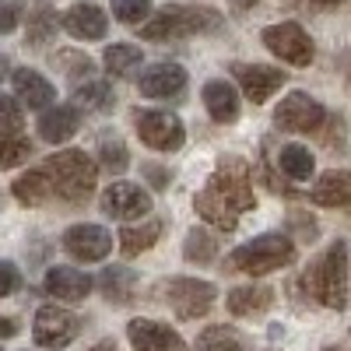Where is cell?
<instances>
[{
    "label": "cell",
    "instance_id": "cell-37",
    "mask_svg": "<svg viewBox=\"0 0 351 351\" xmlns=\"http://www.w3.org/2000/svg\"><path fill=\"white\" fill-rule=\"evenodd\" d=\"M18 285H21L18 267H14V263H8V260H0V299H8Z\"/></svg>",
    "mask_w": 351,
    "mask_h": 351
},
{
    "label": "cell",
    "instance_id": "cell-21",
    "mask_svg": "<svg viewBox=\"0 0 351 351\" xmlns=\"http://www.w3.org/2000/svg\"><path fill=\"white\" fill-rule=\"evenodd\" d=\"M204 106H208L211 120H218V123H232L239 116V95H236V88H232L228 81H221V77L204 84Z\"/></svg>",
    "mask_w": 351,
    "mask_h": 351
},
{
    "label": "cell",
    "instance_id": "cell-6",
    "mask_svg": "<svg viewBox=\"0 0 351 351\" xmlns=\"http://www.w3.org/2000/svg\"><path fill=\"white\" fill-rule=\"evenodd\" d=\"M134 130L155 152H176V148H183V141H186L183 120L172 112H162V109H137L134 112Z\"/></svg>",
    "mask_w": 351,
    "mask_h": 351
},
{
    "label": "cell",
    "instance_id": "cell-32",
    "mask_svg": "<svg viewBox=\"0 0 351 351\" xmlns=\"http://www.w3.org/2000/svg\"><path fill=\"white\" fill-rule=\"evenodd\" d=\"M112 18L123 25H144L152 18V0H112Z\"/></svg>",
    "mask_w": 351,
    "mask_h": 351
},
{
    "label": "cell",
    "instance_id": "cell-17",
    "mask_svg": "<svg viewBox=\"0 0 351 351\" xmlns=\"http://www.w3.org/2000/svg\"><path fill=\"white\" fill-rule=\"evenodd\" d=\"M46 291L56 295L60 302H81L88 291H92V278L77 267H60V263H56V267L46 271Z\"/></svg>",
    "mask_w": 351,
    "mask_h": 351
},
{
    "label": "cell",
    "instance_id": "cell-22",
    "mask_svg": "<svg viewBox=\"0 0 351 351\" xmlns=\"http://www.w3.org/2000/svg\"><path fill=\"white\" fill-rule=\"evenodd\" d=\"M271 302H274V288H267V285H243V288L228 291V309L236 316L263 313V309H271Z\"/></svg>",
    "mask_w": 351,
    "mask_h": 351
},
{
    "label": "cell",
    "instance_id": "cell-15",
    "mask_svg": "<svg viewBox=\"0 0 351 351\" xmlns=\"http://www.w3.org/2000/svg\"><path fill=\"white\" fill-rule=\"evenodd\" d=\"M141 95L148 99H172L186 88V71L180 64H155L141 74Z\"/></svg>",
    "mask_w": 351,
    "mask_h": 351
},
{
    "label": "cell",
    "instance_id": "cell-13",
    "mask_svg": "<svg viewBox=\"0 0 351 351\" xmlns=\"http://www.w3.org/2000/svg\"><path fill=\"white\" fill-rule=\"evenodd\" d=\"M127 337L134 344V351H186V341L165 324L155 319H130L127 324Z\"/></svg>",
    "mask_w": 351,
    "mask_h": 351
},
{
    "label": "cell",
    "instance_id": "cell-36",
    "mask_svg": "<svg viewBox=\"0 0 351 351\" xmlns=\"http://www.w3.org/2000/svg\"><path fill=\"white\" fill-rule=\"evenodd\" d=\"M25 14V0H0V32H14Z\"/></svg>",
    "mask_w": 351,
    "mask_h": 351
},
{
    "label": "cell",
    "instance_id": "cell-16",
    "mask_svg": "<svg viewBox=\"0 0 351 351\" xmlns=\"http://www.w3.org/2000/svg\"><path fill=\"white\" fill-rule=\"evenodd\" d=\"M64 28L74 36V39H106L109 32V18L99 4H74L67 14H64Z\"/></svg>",
    "mask_w": 351,
    "mask_h": 351
},
{
    "label": "cell",
    "instance_id": "cell-42",
    "mask_svg": "<svg viewBox=\"0 0 351 351\" xmlns=\"http://www.w3.org/2000/svg\"><path fill=\"white\" fill-rule=\"evenodd\" d=\"M8 67H11V64H8V56H0V81L8 77Z\"/></svg>",
    "mask_w": 351,
    "mask_h": 351
},
{
    "label": "cell",
    "instance_id": "cell-5",
    "mask_svg": "<svg viewBox=\"0 0 351 351\" xmlns=\"http://www.w3.org/2000/svg\"><path fill=\"white\" fill-rule=\"evenodd\" d=\"M313 291L327 309H344L348 306V243L337 239L327 246L313 267Z\"/></svg>",
    "mask_w": 351,
    "mask_h": 351
},
{
    "label": "cell",
    "instance_id": "cell-18",
    "mask_svg": "<svg viewBox=\"0 0 351 351\" xmlns=\"http://www.w3.org/2000/svg\"><path fill=\"white\" fill-rule=\"evenodd\" d=\"M313 204L319 208H351V172L344 169H330L313 183Z\"/></svg>",
    "mask_w": 351,
    "mask_h": 351
},
{
    "label": "cell",
    "instance_id": "cell-30",
    "mask_svg": "<svg viewBox=\"0 0 351 351\" xmlns=\"http://www.w3.org/2000/svg\"><path fill=\"white\" fill-rule=\"evenodd\" d=\"M77 102L84 109H92V112H109L116 106V95H112V88L106 81H88L77 88Z\"/></svg>",
    "mask_w": 351,
    "mask_h": 351
},
{
    "label": "cell",
    "instance_id": "cell-38",
    "mask_svg": "<svg viewBox=\"0 0 351 351\" xmlns=\"http://www.w3.org/2000/svg\"><path fill=\"white\" fill-rule=\"evenodd\" d=\"M144 172L152 176L155 190H165V186H169V172H162V169H155V165H144Z\"/></svg>",
    "mask_w": 351,
    "mask_h": 351
},
{
    "label": "cell",
    "instance_id": "cell-29",
    "mask_svg": "<svg viewBox=\"0 0 351 351\" xmlns=\"http://www.w3.org/2000/svg\"><path fill=\"white\" fill-rule=\"evenodd\" d=\"M183 256L193 263H211L218 256V239L211 236L208 228H190L186 243H183Z\"/></svg>",
    "mask_w": 351,
    "mask_h": 351
},
{
    "label": "cell",
    "instance_id": "cell-27",
    "mask_svg": "<svg viewBox=\"0 0 351 351\" xmlns=\"http://www.w3.org/2000/svg\"><path fill=\"white\" fill-rule=\"evenodd\" d=\"M278 165H281L285 176H291V180H299V183L309 180L313 169H316L309 148H302V144H285V148L278 152Z\"/></svg>",
    "mask_w": 351,
    "mask_h": 351
},
{
    "label": "cell",
    "instance_id": "cell-4",
    "mask_svg": "<svg viewBox=\"0 0 351 351\" xmlns=\"http://www.w3.org/2000/svg\"><path fill=\"white\" fill-rule=\"evenodd\" d=\"M43 172L49 176L53 193H60L64 200H84L95 190V180H99V165L92 162V155L74 152V148L53 155Z\"/></svg>",
    "mask_w": 351,
    "mask_h": 351
},
{
    "label": "cell",
    "instance_id": "cell-31",
    "mask_svg": "<svg viewBox=\"0 0 351 351\" xmlns=\"http://www.w3.org/2000/svg\"><path fill=\"white\" fill-rule=\"evenodd\" d=\"M99 155H102V169H109V172H123L130 165V152H127V144L120 137H102Z\"/></svg>",
    "mask_w": 351,
    "mask_h": 351
},
{
    "label": "cell",
    "instance_id": "cell-35",
    "mask_svg": "<svg viewBox=\"0 0 351 351\" xmlns=\"http://www.w3.org/2000/svg\"><path fill=\"white\" fill-rule=\"evenodd\" d=\"M28 155H32V144H28V141H21V137L0 141V169H14V165H21Z\"/></svg>",
    "mask_w": 351,
    "mask_h": 351
},
{
    "label": "cell",
    "instance_id": "cell-12",
    "mask_svg": "<svg viewBox=\"0 0 351 351\" xmlns=\"http://www.w3.org/2000/svg\"><path fill=\"white\" fill-rule=\"evenodd\" d=\"M64 250H67L74 260L95 263V260H106V256H109L112 236H109L102 225H71V228L64 232Z\"/></svg>",
    "mask_w": 351,
    "mask_h": 351
},
{
    "label": "cell",
    "instance_id": "cell-25",
    "mask_svg": "<svg viewBox=\"0 0 351 351\" xmlns=\"http://www.w3.org/2000/svg\"><path fill=\"white\" fill-rule=\"evenodd\" d=\"M14 197H18L21 204H28V208H39V204H46V200L53 197L49 176H46L43 169H36V172H25L21 180L14 183Z\"/></svg>",
    "mask_w": 351,
    "mask_h": 351
},
{
    "label": "cell",
    "instance_id": "cell-2",
    "mask_svg": "<svg viewBox=\"0 0 351 351\" xmlns=\"http://www.w3.org/2000/svg\"><path fill=\"white\" fill-rule=\"evenodd\" d=\"M218 28H221V14L215 8L165 4L162 11H155L148 21L141 25V39L169 43V39H180V36H193V32H218Z\"/></svg>",
    "mask_w": 351,
    "mask_h": 351
},
{
    "label": "cell",
    "instance_id": "cell-1",
    "mask_svg": "<svg viewBox=\"0 0 351 351\" xmlns=\"http://www.w3.org/2000/svg\"><path fill=\"white\" fill-rule=\"evenodd\" d=\"M253 172L246 162L239 158H221L218 162V172L208 180V186H204L197 197H193V208L197 215L221 228V232H232L239 225V215L253 208Z\"/></svg>",
    "mask_w": 351,
    "mask_h": 351
},
{
    "label": "cell",
    "instance_id": "cell-41",
    "mask_svg": "<svg viewBox=\"0 0 351 351\" xmlns=\"http://www.w3.org/2000/svg\"><path fill=\"white\" fill-rule=\"evenodd\" d=\"M92 351H116V344H112V341H99Z\"/></svg>",
    "mask_w": 351,
    "mask_h": 351
},
{
    "label": "cell",
    "instance_id": "cell-3",
    "mask_svg": "<svg viewBox=\"0 0 351 351\" xmlns=\"http://www.w3.org/2000/svg\"><path fill=\"white\" fill-rule=\"evenodd\" d=\"M291 260H295V243L288 236H281V232H263L253 243L228 253V267L260 278V274H271L278 267H288Z\"/></svg>",
    "mask_w": 351,
    "mask_h": 351
},
{
    "label": "cell",
    "instance_id": "cell-34",
    "mask_svg": "<svg viewBox=\"0 0 351 351\" xmlns=\"http://www.w3.org/2000/svg\"><path fill=\"white\" fill-rule=\"evenodd\" d=\"M53 32H56V18H53V11H49L46 4H39V8L32 11V28H28V39H32V46H43Z\"/></svg>",
    "mask_w": 351,
    "mask_h": 351
},
{
    "label": "cell",
    "instance_id": "cell-33",
    "mask_svg": "<svg viewBox=\"0 0 351 351\" xmlns=\"http://www.w3.org/2000/svg\"><path fill=\"white\" fill-rule=\"evenodd\" d=\"M21 134V109L14 99L0 95V141H11Z\"/></svg>",
    "mask_w": 351,
    "mask_h": 351
},
{
    "label": "cell",
    "instance_id": "cell-28",
    "mask_svg": "<svg viewBox=\"0 0 351 351\" xmlns=\"http://www.w3.org/2000/svg\"><path fill=\"white\" fill-rule=\"evenodd\" d=\"M197 351H246V341L236 327H208L197 337Z\"/></svg>",
    "mask_w": 351,
    "mask_h": 351
},
{
    "label": "cell",
    "instance_id": "cell-8",
    "mask_svg": "<svg viewBox=\"0 0 351 351\" xmlns=\"http://www.w3.org/2000/svg\"><path fill=\"white\" fill-rule=\"evenodd\" d=\"M218 288L211 281H197V278H176L165 288V299L176 309L180 319H197V316H208L215 306Z\"/></svg>",
    "mask_w": 351,
    "mask_h": 351
},
{
    "label": "cell",
    "instance_id": "cell-26",
    "mask_svg": "<svg viewBox=\"0 0 351 351\" xmlns=\"http://www.w3.org/2000/svg\"><path fill=\"white\" fill-rule=\"evenodd\" d=\"M102 60H106L112 77H130L141 67V49L134 43H112V46H106Z\"/></svg>",
    "mask_w": 351,
    "mask_h": 351
},
{
    "label": "cell",
    "instance_id": "cell-14",
    "mask_svg": "<svg viewBox=\"0 0 351 351\" xmlns=\"http://www.w3.org/2000/svg\"><path fill=\"white\" fill-rule=\"evenodd\" d=\"M232 74H236V81H239V88L246 92V99H253L256 106L260 102H267L278 88L285 84V71H278V67H267V64H236L232 67Z\"/></svg>",
    "mask_w": 351,
    "mask_h": 351
},
{
    "label": "cell",
    "instance_id": "cell-19",
    "mask_svg": "<svg viewBox=\"0 0 351 351\" xmlns=\"http://www.w3.org/2000/svg\"><path fill=\"white\" fill-rule=\"evenodd\" d=\"M11 84H14V95H18L28 109H46V106L56 99V88H53L39 71L18 67V71L11 74Z\"/></svg>",
    "mask_w": 351,
    "mask_h": 351
},
{
    "label": "cell",
    "instance_id": "cell-11",
    "mask_svg": "<svg viewBox=\"0 0 351 351\" xmlns=\"http://www.w3.org/2000/svg\"><path fill=\"white\" fill-rule=\"evenodd\" d=\"M148 211H152V197L137 183H112L102 193V215L109 218L134 221V218H148Z\"/></svg>",
    "mask_w": 351,
    "mask_h": 351
},
{
    "label": "cell",
    "instance_id": "cell-43",
    "mask_svg": "<svg viewBox=\"0 0 351 351\" xmlns=\"http://www.w3.org/2000/svg\"><path fill=\"white\" fill-rule=\"evenodd\" d=\"M313 4H319V8H334V4H341V0H313Z\"/></svg>",
    "mask_w": 351,
    "mask_h": 351
},
{
    "label": "cell",
    "instance_id": "cell-39",
    "mask_svg": "<svg viewBox=\"0 0 351 351\" xmlns=\"http://www.w3.org/2000/svg\"><path fill=\"white\" fill-rule=\"evenodd\" d=\"M14 334H18V324H14V319H8V316H0V341H8Z\"/></svg>",
    "mask_w": 351,
    "mask_h": 351
},
{
    "label": "cell",
    "instance_id": "cell-7",
    "mask_svg": "<svg viewBox=\"0 0 351 351\" xmlns=\"http://www.w3.org/2000/svg\"><path fill=\"white\" fill-rule=\"evenodd\" d=\"M260 39H263V46H267L278 60H285V64H295V67L313 64V39L306 36V28L295 25V21L267 25Z\"/></svg>",
    "mask_w": 351,
    "mask_h": 351
},
{
    "label": "cell",
    "instance_id": "cell-10",
    "mask_svg": "<svg viewBox=\"0 0 351 351\" xmlns=\"http://www.w3.org/2000/svg\"><path fill=\"white\" fill-rule=\"evenodd\" d=\"M327 120V109L319 106L313 95L306 92H291L288 99H281V106L274 109V123L281 130H291V134H309V130H319Z\"/></svg>",
    "mask_w": 351,
    "mask_h": 351
},
{
    "label": "cell",
    "instance_id": "cell-20",
    "mask_svg": "<svg viewBox=\"0 0 351 351\" xmlns=\"http://www.w3.org/2000/svg\"><path fill=\"white\" fill-rule=\"evenodd\" d=\"M81 127V112L74 106H49L43 116H39V137L49 141V144H64L77 134Z\"/></svg>",
    "mask_w": 351,
    "mask_h": 351
},
{
    "label": "cell",
    "instance_id": "cell-9",
    "mask_svg": "<svg viewBox=\"0 0 351 351\" xmlns=\"http://www.w3.org/2000/svg\"><path fill=\"white\" fill-rule=\"evenodd\" d=\"M77 334H81V319L71 309H64V306H43L36 313L32 337H36L39 348H67Z\"/></svg>",
    "mask_w": 351,
    "mask_h": 351
},
{
    "label": "cell",
    "instance_id": "cell-24",
    "mask_svg": "<svg viewBox=\"0 0 351 351\" xmlns=\"http://www.w3.org/2000/svg\"><path fill=\"white\" fill-rule=\"evenodd\" d=\"M162 236V221H144V225H127L120 232V250L127 256H137L144 250H152Z\"/></svg>",
    "mask_w": 351,
    "mask_h": 351
},
{
    "label": "cell",
    "instance_id": "cell-23",
    "mask_svg": "<svg viewBox=\"0 0 351 351\" xmlns=\"http://www.w3.org/2000/svg\"><path fill=\"white\" fill-rule=\"evenodd\" d=\"M134 285H137V274L130 267H106L102 278H99V288L102 295L116 306H127L134 299Z\"/></svg>",
    "mask_w": 351,
    "mask_h": 351
},
{
    "label": "cell",
    "instance_id": "cell-44",
    "mask_svg": "<svg viewBox=\"0 0 351 351\" xmlns=\"http://www.w3.org/2000/svg\"><path fill=\"white\" fill-rule=\"evenodd\" d=\"M327 351H334V348H327Z\"/></svg>",
    "mask_w": 351,
    "mask_h": 351
},
{
    "label": "cell",
    "instance_id": "cell-40",
    "mask_svg": "<svg viewBox=\"0 0 351 351\" xmlns=\"http://www.w3.org/2000/svg\"><path fill=\"white\" fill-rule=\"evenodd\" d=\"M232 4H236L239 11H250V8H256V4H260V0H232Z\"/></svg>",
    "mask_w": 351,
    "mask_h": 351
}]
</instances>
